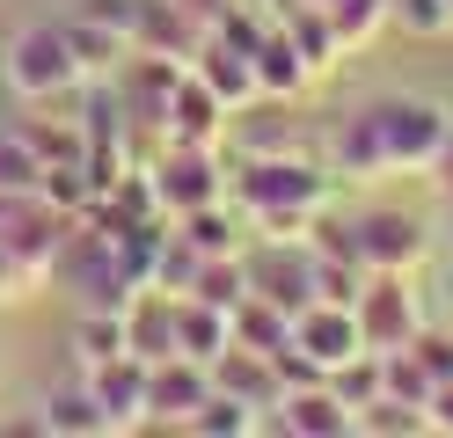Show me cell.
Returning a JSON list of instances; mask_svg holds the SVG:
<instances>
[{"mask_svg": "<svg viewBox=\"0 0 453 438\" xmlns=\"http://www.w3.org/2000/svg\"><path fill=\"white\" fill-rule=\"evenodd\" d=\"M453 139V110L432 96H380L351 110L329 132V168L344 183H373V175H424Z\"/></svg>", "mask_w": 453, "mask_h": 438, "instance_id": "cell-1", "label": "cell"}, {"mask_svg": "<svg viewBox=\"0 0 453 438\" xmlns=\"http://www.w3.org/2000/svg\"><path fill=\"white\" fill-rule=\"evenodd\" d=\"M329 190H336V168L315 161L300 146V154H257L226 175V197H234V212L249 219V234H264V242H307L315 219L329 212Z\"/></svg>", "mask_w": 453, "mask_h": 438, "instance_id": "cell-2", "label": "cell"}, {"mask_svg": "<svg viewBox=\"0 0 453 438\" xmlns=\"http://www.w3.org/2000/svg\"><path fill=\"white\" fill-rule=\"evenodd\" d=\"M0 81H8V96H22V103H66L73 88H88L59 22H30L22 37H8V51H0Z\"/></svg>", "mask_w": 453, "mask_h": 438, "instance_id": "cell-3", "label": "cell"}, {"mask_svg": "<svg viewBox=\"0 0 453 438\" xmlns=\"http://www.w3.org/2000/svg\"><path fill=\"white\" fill-rule=\"evenodd\" d=\"M147 183H154V197H161V212H168V219L197 212V204L226 197L219 146H176V139H161V146H154V161H147Z\"/></svg>", "mask_w": 453, "mask_h": 438, "instance_id": "cell-4", "label": "cell"}, {"mask_svg": "<svg viewBox=\"0 0 453 438\" xmlns=\"http://www.w3.org/2000/svg\"><path fill=\"white\" fill-rule=\"evenodd\" d=\"M351 234V256L365 263V271H417L424 256H432V234H424L417 212H403V204H373V212H351L344 219Z\"/></svg>", "mask_w": 453, "mask_h": 438, "instance_id": "cell-5", "label": "cell"}, {"mask_svg": "<svg viewBox=\"0 0 453 438\" xmlns=\"http://www.w3.org/2000/svg\"><path fill=\"white\" fill-rule=\"evenodd\" d=\"M351 307H358L365 350H403V343H417V329H424L417 292H410V271H365V285H358Z\"/></svg>", "mask_w": 453, "mask_h": 438, "instance_id": "cell-6", "label": "cell"}, {"mask_svg": "<svg viewBox=\"0 0 453 438\" xmlns=\"http://www.w3.org/2000/svg\"><path fill=\"white\" fill-rule=\"evenodd\" d=\"M249 256V292L278 300L286 314H300L315 300V249L307 242H264V249H242Z\"/></svg>", "mask_w": 453, "mask_h": 438, "instance_id": "cell-7", "label": "cell"}, {"mask_svg": "<svg viewBox=\"0 0 453 438\" xmlns=\"http://www.w3.org/2000/svg\"><path fill=\"white\" fill-rule=\"evenodd\" d=\"M293 343L307 350V358L322 365V380L344 365V358H358L365 350V336H358V307H336V300H307L300 314H293Z\"/></svg>", "mask_w": 453, "mask_h": 438, "instance_id": "cell-8", "label": "cell"}, {"mask_svg": "<svg viewBox=\"0 0 453 438\" xmlns=\"http://www.w3.org/2000/svg\"><path fill=\"white\" fill-rule=\"evenodd\" d=\"M226 117H234V110H226L212 88L183 66L176 96H168V110H161V139H176V146H219L226 139Z\"/></svg>", "mask_w": 453, "mask_h": 438, "instance_id": "cell-9", "label": "cell"}, {"mask_svg": "<svg viewBox=\"0 0 453 438\" xmlns=\"http://www.w3.org/2000/svg\"><path fill=\"white\" fill-rule=\"evenodd\" d=\"M96 388V402H103V417H110V431H147L154 424V409H147V358H103L96 373H81Z\"/></svg>", "mask_w": 453, "mask_h": 438, "instance_id": "cell-10", "label": "cell"}, {"mask_svg": "<svg viewBox=\"0 0 453 438\" xmlns=\"http://www.w3.org/2000/svg\"><path fill=\"white\" fill-rule=\"evenodd\" d=\"M271 431H293V438H351L358 417L329 395V380H315V388H286V395H278Z\"/></svg>", "mask_w": 453, "mask_h": 438, "instance_id": "cell-11", "label": "cell"}, {"mask_svg": "<svg viewBox=\"0 0 453 438\" xmlns=\"http://www.w3.org/2000/svg\"><path fill=\"white\" fill-rule=\"evenodd\" d=\"M212 395V365H197V358H161L147 365V409H154V424H190V409Z\"/></svg>", "mask_w": 453, "mask_h": 438, "instance_id": "cell-12", "label": "cell"}, {"mask_svg": "<svg viewBox=\"0 0 453 438\" xmlns=\"http://www.w3.org/2000/svg\"><path fill=\"white\" fill-rule=\"evenodd\" d=\"M125 350L147 358V365L176 358V292H161V285L132 292V307H125Z\"/></svg>", "mask_w": 453, "mask_h": 438, "instance_id": "cell-13", "label": "cell"}, {"mask_svg": "<svg viewBox=\"0 0 453 438\" xmlns=\"http://www.w3.org/2000/svg\"><path fill=\"white\" fill-rule=\"evenodd\" d=\"M212 388L271 417V409H278V395H286V380H278L271 350H242V343H234V350H219V358H212Z\"/></svg>", "mask_w": 453, "mask_h": 438, "instance_id": "cell-14", "label": "cell"}, {"mask_svg": "<svg viewBox=\"0 0 453 438\" xmlns=\"http://www.w3.org/2000/svg\"><path fill=\"white\" fill-rule=\"evenodd\" d=\"M66 29V44H73V66H81V81H118L125 73V58H132V37H125V29H110V22H96L88 8H81L73 22H59Z\"/></svg>", "mask_w": 453, "mask_h": 438, "instance_id": "cell-15", "label": "cell"}, {"mask_svg": "<svg viewBox=\"0 0 453 438\" xmlns=\"http://www.w3.org/2000/svg\"><path fill=\"white\" fill-rule=\"evenodd\" d=\"M176 350L197 365H212L219 350H234V307H212L197 292H176Z\"/></svg>", "mask_w": 453, "mask_h": 438, "instance_id": "cell-16", "label": "cell"}, {"mask_svg": "<svg viewBox=\"0 0 453 438\" xmlns=\"http://www.w3.org/2000/svg\"><path fill=\"white\" fill-rule=\"evenodd\" d=\"M249 58H257V88H264V96H278V103H300L307 88H315V73H307V58H300V44L286 37V22H278V15H271V29L257 37V51H249Z\"/></svg>", "mask_w": 453, "mask_h": 438, "instance_id": "cell-17", "label": "cell"}, {"mask_svg": "<svg viewBox=\"0 0 453 438\" xmlns=\"http://www.w3.org/2000/svg\"><path fill=\"white\" fill-rule=\"evenodd\" d=\"M197 29L176 0H139V15H132V51H154V58H183L190 66V51H197Z\"/></svg>", "mask_w": 453, "mask_h": 438, "instance_id": "cell-18", "label": "cell"}, {"mask_svg": "<svg viewBox=\"0 0 453 438\" xmlns=\"http://www.w3.org/2000/svg\"><path fill=\"white\" fill-rule=\"evenodd\" d=\"M278 22H286V37L300 44V58H307V73H315V81H329L336 66H344V37H336V22L322 8H307V0H278Z\"/></svg>", "mask_w": 453, "mask_h": 438, "instance_id": "cell-19", "label": "cell"}, {"mask_svg": "<svg viewBox=\"0 0 453 438\" xmlns=\"http://www.w3.org/2000/svg\"><path fill=\"white\" fill-rule=\"evenodd\" d=\"M242 227H249V219L234 212V197H212V204H197V212L176 219V234H183L197 256H242V249H249Z\"/></svg>", "mask_w": 453, "mask_h": 438, "instance_id": "cell-20", "label": "cell"}, {"mask_svg": "<svg viewBox=\"0 0 453 438\" xmlns=\"http://www.w3.org/2000/svg\"><path fill=\"white\" fill-rule=\"evenodd\" d=\"M37 424H44L51 438H103V431H110V417H103V402H96L88 380H81V388H51V395L37 402Z\"/></svg>", "mask_w": 453, "mask_h": 438, "instance_id": "cell-21", "label": "cell"}, {"mask_svg": "<svg viewBox=\"0 0 453 438\" xmlns=\"http://www.w3.org/2000/svg\"><path fill=\"white\" fill-rule=\"evenodd\" d=\"M183 431H197V438H257V431H271V417H264V409H249V402H234V395H205V402H197L190 409V424Z\"/></svg>", "mask_w": 453, "mask_h": 438, "instance_id": "cell-22", "label": "cell"}, {"mask_svg": "<svg viewBox=\"0 0 453 438\" xmlns=\"http://www.w3.org/2000/svg\"><path fill=\"white\" fill-rule=\"evenodd\" d=\"M73 358H81V373H96L103 358H125V307H81Z\"/></svg>", "mask_w": 453, "mask_h": 438, "instance_id": "cell-23", "label": "cell"}, {"mask_svg": "<svg viewBox=\"0 0 453 438\" xmlns=\"http://www.w3.org/2000/svg\"><path fill=\"white\" fill-rule=\"evenodd\" d=\"M234 343L242 350H278V343H293V314L264 300V292H249V300L234 307Z\"/></svg>", "mask_w": 453, "mask_h": 438, "instance_id": "cell-24", "label": "cell"}, {"mask_svg": "<svg viewBox=\"0 0 453 438\" xmlns=\"http://www.w3.org/2000/svg\"><path fill=\"white\" fill-rule=\"evenodd\" d=\"M322 15L336 22V37H344V51H365V44H373L380 29L395 22V0H329Z\"/></svg>", "mask_w": 453, "mask_h": 438, "instance_id": "cell-25", "label": "cell"}, {"mask_svg": "<svg viewBox=\"0 0 453 438\" xmlns=\"http://www.w3.org/2000/svg\"><path fill=\"white\" fill-rule=\"evenodd\" d=\"M190 292L212 300V307H242L249 300V256H205L197 278H190Z\"/></svg>", "mask_w": 453, "mask_h": 438, "instance_id": "cell-26", "label": "cell"}, {"mask_svg": "<svg viewBox=\"0 0 453 438\" xmlns=\"http://www.w3.org/2000/svg\"><path fill=\"white\" fill-rule=\"evenodd\" d=\"M15 132L30 139V154L51 168V161H88V132L81 125H51V117H15Z\"/></svg>", "mask_w": 453, "mask_h": 438, "instance_id": "cell-27", "label": "cell"}, {"mask_svg": "<svg viewBox=\"0 0 453 438\" xmlns=\"http://www.w3.org/2000/svg\"><path fill=\"white\" fill-rule=\"evenodd\" d=\"M329 395L344 402L351 417H358L365 402H380V350H358V358H344V365L329 373Z\"/></svg>", "mask_w": 453, "mask_h": 438, "instance_id": "cell-28", "label": "cell"}, {"mask_svg": "<svg viewBox=\"0 0 453 438\" xmlns=\"http://www.w3.org/2000/svg\"><path fill=\"white\" fill-rule=\"evenodd\" d=\"M358 431H373V438H417V431H432V424H424V409L380 395V402H365V409H358Z\"/></svg>", "mask_w": 453, "mask_h": 438, "instance_id": "cell-29", "label": "cell"}, {"mask_svg": "<svg viewBox=\"0 0 453 438\" xmlns=\"http://www.w3.org/2000/svg\"><path fill=\"white\" fill-rule=\"evenodd\" d=\"M197 263H205V256H197L183 234H176V219H168V242H161V256H154V285H161V292H190Z\"/></svg>", "mask_w": 453, "mask_h": 438, "instance_id": "cell-30", "label": "cell"}, {"mask_svg": "<svg viewBox=\"0 0 453 438\" xmlns=\"http://www.w3.org/2000/svg\"><path fill=\"white\" fill-rule=\"evenodd\" d=\"M37 183H44V161L30 154V139L8 125L0 132V190H37Z\"/></svg>", "mask_w": 453, "mask_h": 438, "instance_id": "cell-31", "label": "cell"}, {"mask_svg": "<svg viewBox=\"0 0 453 438\" xmlns=\"http://www.w3.org/2000/svg\"><path fill=\"white\" fill-rule=\"evenodd\" d=\"M395 29H410V37H446L453 29V0H395Z\"/></svg>", "mask_w": 453, "mask_h": 438, "instance_id": "cell-32", "label": "cell"}, {"mask_svg": "<svg viewBox=\"0 0 453 438\" xmlns=\"http://www.w3.org/2000/svg\"><path fill=\"white\" fill-rule=\"evenodd\" d=\"M44 285H51L44 271H30L15 249H0V307H8V300H30V292H44Z\"/></svg>", "mask_w": 453, "mask_h": 438, "instance_id": "cell-33", "label": "cell"}, {"mask_svg": "<svg viewBox=\"0 0 453 438\" xmlns=\"http://www.w3.org/2000/svg\"><path fill=\"white\" fill-rule=\"evenodd\" d=\"M410 350H417V365L432 373V388H446V380H453V336H446V329H417Z\"/></svg>", "mask_w": 453, "mask_h": 438, "instance_id": "cell-34", "label": "cell"}, {"mask_svg": "<svg viewBox=\"0 0 453 438\" xmlns=\"http://www.w3.org/2000/svg\"><path fill=\"white\" fill-rule=\"evenodd\" d=\"M424 424H432L439 438H453V380H446V388L432 395V409H424Z\"/></svg>", "mask_w": 453, "mask_h": 438, "instance_id": "cell-35", "label": "cell"}, {"mask_svg": "<svg viewBox=\"0 0 453 438\" xmlns=\"http://www.w3.org/2000/svg\"><path fill=\"white\" fill-rule=\"evenodd\" d=\"M176 8H183V15L197 22V29H212V22L226 15V8H234V0H176Z\"/></svg>", "mask_w": 453, "mask_h": 438, "instance_id": "cell-36", "label": "cell"}, {"mask_svg": "<svg viewBox=\"0 0 453 438\" xmlns=\"http://www.w3.org/2000/svg\"><path fill=\"white\" fill-rule=\"evenodd\" d=\"M432 183H439V190H446V197H453V139H446V154H439V161H432Z\"/></svg>", "mask_w": 453, "mask_h": 438, "instance_id": "cell-37", "label": "cell"}, {"mask_svg": "<svg viewBox=\"0 0 453 438\" xmlns=\"http://www.w3.org/2000/svg\"><path fill=\"white\" fill-rule=\"evenodd\" d=\"M307 8H329V0H307Z\"/></svg>", "mask_w": 453, "mask_h": 438, "instance_id": "cell-38", "label": "cell"}, {"mask_svg": "<svg viewBox=\"0 0 453 438\" xmlns=\"http://www.w3.org/2000/svg\"><path fill=\"white\" fill-rule=\"evenodd\" d=\"M446 37H453V29H446Z\"/></svg>", "mask_w": 453, "mask_h": 438, "instance_id": "cell-39", "label": "cell"}]
</instances>
